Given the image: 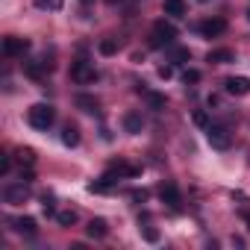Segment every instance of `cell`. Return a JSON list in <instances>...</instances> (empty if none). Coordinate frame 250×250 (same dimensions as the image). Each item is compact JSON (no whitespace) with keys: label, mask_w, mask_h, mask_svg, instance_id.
<instances>
[{"label":"cell","mask_w":250,"mask_h":250,"mask_svg":"<svg viewBox=\"0 0 250 250\" xmlns=\"http://www.w3.org/2000/svg\"><path fill=\"white\" fill-rule=\"evenodd\" d=\"M200 3H209V0H200Z\"/></svg>","instance_id":"obj_34"},{"label":"cell","mask_w":250,"mask_h":250,"mask_svg":"<svg viewBox=\"0 0 250 250\" xmlns=\"http://www.w3.org/2000/svg\"><path fill=\"white\" fill-rule=\"evenodd\" d=\"M71 80H74V83H80V85H88V83H94V80H97V71H94V65H91V62L77 59V62L71 65Z\"/></svg>","instance_id":"obj_4"},{"label":"cell","mask_w":250,"mask_h":250,"mask_svg":"<svg viewBox=\"0 0 250 250\" xmlns=\"http://www.w3.org/2000/svg\"><path fill=\"white\" fill-rule=\"evenodd\" d=\"M27 121H30L33 130H50V124L56 121V112H53L50 103H36V106H30Z\"/></svg>","instance_id":"obj_1"},{"label":"cell","mask_w":250,"mask_h":250,"mask_svg":"<svg viewBox=\"0 0 250 250\" xmlns=\"http://www.w3.org/2000/svg\"><path fill=\"white\" fill-rule=\"evenodd\" d=\"M130 200H136V203H145V200H147V191H145V188H136V191H130Z\"/></svg>","instance_id":"obj_29"},{"label":"cell","mask_w":250,"mask_h":250,"mask_svg":"<svg viewBox=\"0 0 250 250\" xmlns=\"http://www.w3.org/2000/svg\"><path fill=\"white\" fill-rule=\"evenodd\" d=\"M97 50H100L103 56H112V53H118V39H100Z\"/></svg>","instance_id":"obj_22"},{"label":"cell","mask_w":250,"mask_h":250,"mask_svg":"<svg viewBox=\"0 0 250 250\" xmlns=\"http://www.w3.org/2000/svg\"><path fill=\"white\" fill-rule=\"evenodd\" d=\"M56 221H59V227H74L77 224V212L74 209H62V212H56Z\"/></svg>","instance_id":"obj_21"},{"label":"cell","mask_w":250,"mask_h":250,"mask_svg":"<svg viewBox=\"0 0 250 250\" xmlns=\"http://www.w3.org/2000/svg\"><path fill=\"white\" fill-rule=\"evenodd\" d=\"M165 15L183 18V15H186V0H165Z\"/></svg>","instance_id":"obj_18"},{"label":"cell","mask_w":250,"mask_h":250,"mask_svg":"<svg viewBox=\"0 0 250 250\" xmlns=\"http://www.w3.org/2000/svg\"><path fill=\"white\" fill-rule=\"evenodd\" d=\"M27 197H30V188H27V183H24V180H21L18 186H9V188L3 191V200H6L9 206H18V203H24Z\"/></svg>","instance_id":"obj_9"},{"label":"cell","mask_w":250,"mask_h":250,"mask_svg":"<svg viewBox=\"0 0 250 250\" xmlns=\"http://www.w3.org/2000/svg\"><path fill=\"white\" fill-rule=\"evenodd\" d=\"M121 183V177L115 174V171H109V174H103L100 180H94V183H88V191H97V194H106V191H112L115 186Z\"/></svg>","instance_id":"obj_8"},{"label":"cell","mask_w":250,"mask_h":250,"mask_svg":"<svg viewBox=\"0 0 250 250\" xmlns=\"http://www.w3.org/2000/svg\"><path fill=\"white\" fill-rule=\"evenodd\" d=\"M106 3H121V0H106Z\"/></svg>","instance_id":"obj_33"},{"label":"cell","mask_w":250,"mask_h":250,"mask_svg":"<svg viewBox=\"0 0 250 250\" xmlns=\"http://www.w3.org/2000/svg\"><path fill=\"white\" fill-rule=\"evenodd\" d=\"M191 121H194V124H197V127H203V130H206V127H209V115H206V112H203V109H197V112H194V115H191Z\"/></svg>","instance_id":"obj_27"},{"label":"cell","mask_w":250,"mask_h":250,"mask_svg":"<svg viewBox=\"0 0 250 250\" xmlns=\"http://www.w3.org/2000/svg\"><path fill=\"white\" fill-rule=\"evenodd\" d=\"M174 39H177V27H174L171 21L159 18V21L153 24V30H150V47H171Z\"/></svg>","instance_id":"obj_2"},{"label":"cell","mask_w":250,"mask_h":250,"mask_svg":"<svg viewBox=\"0 0 250 250\" xmlns=\"http://www.w3.org/2000/svg\"><path fill=\"white\" fill-rule=\"evenodd\" d=\"M159 197H162V203H168L171 209H180V203H183V197H180V188H177L171 180L159 186Z\"/></svg>","instance_id":"obj_10"},{"label":"cell","mask_w":250,"mask_h":250,"mask_svg":"<svg viewBox=\"0 0 250 250\" xmlns=\"http://www.w3.org/2000/svg\"><path fill=\"white\" fill-rule=\"evenodd\" d=\"M188 56H191L188 47H174V50H171V59H174V62H188Z\"/></svg>","instance_id":"obj_26"},{"label":"cell","mask_w":250,"mask_h":250,"mask_svg":"<svg viewBox=\"0 0 250 250\" xmlns=\"http://www.w3.org/2000/svg\"><path fill=\"white\" fill-rule=\"evenodd\" d=\"M62 145L65 147H77L80 145V130L74 127V124H65L62 127Z\"/></svg>","instance_id":"obj_16"},{"label":"cell","mask_w":250,"mask_h":250,"mask_svg":"<svg viewBox=\"0 0 250 250\" xmlns=\"http://www.w3.org/2000/svg\"><path fill=\"white\" fill-rule=\"evenodd\" d=\"M247 224H250V215H247Z\"/></svg>","instance_id":"obj_36"},{"label":"cell","mask_w":250,"mask_h":250,"mask_svg":"<svg viewBox=\"0 0 250 250\" xmlns=\"http://www.w3.org/2000/svg\"><path fill=\"white\" fill-rule=\"evenodd\" d=\"M33 3H36L39 9H53V12H56V9L65 6V0H33Z\"/></svg>","instance_id":"obj_24"},{"label":"cell","mask_w":250,"mask_h":250,"mask_svg":"<svg viewBox=\"0 0 250 250\" xmlns=\"http://www.w3.org/2000/svg\"><path fill=\"white\" fill-rule=\"evenodd\" d=\"M124 130H127L130 136H139V133L145 130V118H142V112H127V115H124Z\"/></svg>","instance_id":"obj_11"},{"label":"cell","mask_w":250,"mask_h":250,"mask_svg":"<svg viewBox=\"0 0 250 250\" xmlns=\"http://www.w3.org/2000/svg\"><path fill=\"white\" fill-rule=\"evenodd\" d=\"M183 83H186V85H194V83H200V71H194V68H186V71H183Z\"/></svg>","instance_id":"obj_25"},{"label":"cell","mask_w":250,"mask_h":250,"mask_svg":"<svg viewBox=\"0 0 250 250\" xmlns=\"http://www.w3.org/2000/svg\"><path fill=\"white\" fill-rule=\"evenodd\" d=\"M9 224H12V229H15V232H21V235H30V238L39 232V227H36V218H27V215H24V218H12Z\"/></svg>","instance_id":"obj_12"},{"label":"cell","mask_w":250,"mask_h":250,"mask_svg":"<svg viewBox=\"0 0 250 250\" xmlns=\"http://www.w3.org/2000/svg\"><path fill=\"white\" fill-rule=\"evenodd\" d=\"M74 106L83 109V112H97L100 103H97V97H91V94H77V97H74Z\"/></svg>","instance_id":"obj_17"},{"label":"cell","mask_w":250,"mask_h":250,"mask_svg":"<svg viewBox=\"0 0 250 250\" xmlns=\"http://www.w3.org/2000/svg\"><path fill=\"white\" fill-rule=\"evenodd\" d=\"M206 62H212V65H229V62H235V53L229 47H218V50H209Z\"/></svg>","instance_id":"obj_13"},{"label":"cell","mask_w":250,"mask_h":250,"mask_svg":"<svg viewBox=\"0 0 250 250\" xmlns=\"http://www.w3.org/2000/svg\"><path fill=\"white\" fill-rule=\"evenodd\" d=\"M197 30H200V36L215 39V36H224V33H227V21H224V18H206Z\"/></svg>","instance_id":"obj_7"},{"label":"cell","mask_w":250,"mask_h":250,"mask_svg":"<svg viewBox=\"0 0 250 250\" xmlns=\"http://www.w3.org/2000/svg\"><path fill=\"white\" fill-rule=\"evenodd\" d=\"M15 159H18L21 165H36V150H33V147H18V150H15Z\"/></svg>","instance_id":"obj_20"},{"label":"cell","mask_w":250,"mask_h":250,"mask_svg":"<svg viewBox=\"0 0 250 250\" xmlns=\"http://www.w3.org/2000/svg\"><path fill=\"white\" fill-rule=\"evenodd\" d=\"M247 18H250V9H247Z\"/></svg>","instance_id":"obj_35"},{"label":"cell","mask_w":250,"mask_h":250,"mask_svg":"<svg viewBox=\"0 0 250 250\" xmlns=\"http://www.w3.org/2000/svg\"><path fill=\"white\" fill-rule=\"evenodd\" d=\"M142 235H145V241H150V244L159 241V229H153V227H142Z\"/></svg>","instance_id":"obj_28"},{"label":"cell","mask_w":250,"mask_h":250,"mask_svg":"<svg viewBox=\"0 0 250 250\" xmlns=\"http://www.w3.org/2000/svg\"><path fill=\"white\" fill-rule=\"evenodd\" d=\"M80 3H85V6H88V3H94V0H80Z\"/></svg>","instance_id":"obj_32"},{"label":"cell","mask_w":250,"mask_h":250,"mask_svg":"<svg viewBox=\"0 0 250 250\" xmlns=\"http://www.w3.org/2000/svg\"><path fill=\"white\" fill-rule=\"evenodd\" d=\"M206 142H209L215 150H229L232 136H229L227 127H221V124H209V127H206Z\"/></svg>","instance_id":"obj_3"},{"label":"cell","mask_w":250,"mask_h":250,"mask_svg":"<svg viewBox=\"0 0 250 250\" xmlns=\"http://www.w3.org/2000/svg\"><path fill=\"white\" fill-rule=\"evenodd\" d=\"M109 171H115V174L124 180V177H136L142 168H136V165H130V162H124V159H115V162L109 165Z\"/></svg>","instance_id":"obj_14"},{"label":"cell","mask_w":250,"mask_h":250,"mask_svg":"<svg viewBox=\"0 0 250 250\" xmlns=\"http://www.w3.org/2000/svg\"><path fill=\"white\" fill-rule=\"evenodd\" d=\"M145 97H147V103H150V109H156V112H159V109H165V94H156V91H147Z\"/></svg>","instance_id":"obj_23"},{"label":"cell","mask_w":250,"mask_h":250,"mask_svg":"<svg viewBox=\"0 0 250 250\" xmlns=\"http://www.w3.org/2000/svg\"><path fill=\"white\" fill-rule=\"evenodd\" d=\"M44 68L50 71V62H27V65H24V71H27L33 80H44Z\"/></svg>","instance_id":"obj_19"},{"label":"cell","mask_w":250,"mask_h":250,"mask_svg":"<svg viewBox=\"0 0 250 250\" xmlns=\"http://www.w3.org/2000/svg\"><path fill=\"white\" fill-rule=\"evenodd\" d=\"M9 168H12V159L3 156V159H0V174H9Z\"/></svg>","instance_id":"obj_31"},{"label":"cell","mask_w":250,"mask_h":250,"mask_svg":"<svg viewBox=\"0 0 250 250\" xmlns=\"http://www.w3.org/2000/svg\"><path fill=\"white\" fill-rule=\"evenodd\" d=\"M85 232H88V238H106L109 227H106V221H103V218H91V221H88V227H85Z\"/></svg>","instance_id":"obj_15"},{"label":"cell","mask_w":250,"mask_h":250,"mask_svg":"<svg viewBox=\"0 0 250 250\" xmlns=\"http://www.w3.org/2000/svg\"><path fill=\"white\" fill-rule=\"evenodd\" d=\"M30 50V42L27 39H18V36H6L3 39V56L15 59V56H24Z\"/></svg>","instance_id":"obj_5"},{"label":"cell","mask_w":250,"mask_h":250,"mask_svg":"<svg viewBox=\"0 0 250 250\" xmlns=\"http://www.w3.org/2000/svg\"><path fill=\"white\" fill-rule=\"evenodd\" d=\"M159 77L162 80H171L174 77V65H159Z\"/></svg>","instance_id":"obj_30"},{"label":"cell","mask_w":250,"mask_h":250,"mask_svg":"<svg viewBox=\"0 0 250 250\" xmlns=\"http://www.w3.org/2000/svg\"><path fill=\"white\" fill-rule=\"evenodd\" d=\"M224 91L232 97H244V94H250V80L247 77H229V80H224Z\"/></svg>","instance_id":"obj_6"}]
</instances>
